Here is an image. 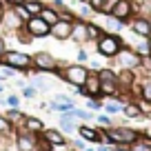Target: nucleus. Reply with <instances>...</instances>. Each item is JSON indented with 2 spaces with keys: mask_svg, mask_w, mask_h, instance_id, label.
Returning a JSON list of instances; mask_svg holds the SVG:
<instances>
[{
  "mask_svg": "<svg viewBox=\"0 0 151 151\" xmlns=\"http://www.w3.org/2000/svg\"><path fill=\"white\" fill-rule=\"evenodd\" d=\"M104 136H107V140L111 142V145H127L129 147L133 140L140 138V133L129 129V127H111L109 131H104Z\"/></svg>",
  "mask_w": 151,
  "mask_h": 151,
  "instance_id": "nucleus-1",
  "label": "nucleus"
},
{
  "mask_svg": "<svg viewBox=\"0 0 151 151\" xmlns=\"http://www.w3.org/2000/svg\"><path fill=\"white\" fill-rule=\"evenodd\" d=\"M122 49V40L116 33H102L98 38V53L104 58H113L116 53Z\"/></svg>",
  "mask_w": 151,
  "mask_h": 151,
  "instance_id": "nucleus-2",
  "label": "nucleus"
},
{
  "mask_svg": "<svg viewBox=\"0 0 151 151\" xmlns=\"http://www.w3.org/2000/svg\"><path fill=\"white\" fill-rule=\"evenodd\" d=\"M87 76H89V69L82 67V65H71L65 71H60V78L67 80L69 85H73V87H82L85 80H87Z\"/></svg>",
  "mask_w": 151,
  "mask_h": 151,
  "instance_id": "nucleus-3",
  "label": "nucleus"
},
{
  "mask_svg": "<svg viewBox=\"0 0 151 151\" xmlns=\"http://www.w3.org/2000/svg\"><path fill=\"white\" fill-rule=\"evenodd\" d=\"M2 62H5L7 67H14V69H29L33 58L27 56V53H22V51H5Z\"/></svg>",
  "mask_w": 151,
  "mask_h": 151,
  "instance_id": "nucleus-4",
  "label": "nucleus"
},
{
  "mask_svg": "<svg viewBox=\"0 0 151 151\" xmlns=\"http://www.w3.org/2000/svg\"><path fill=\"white\" fill-rule=\"evenodd\" d=\"M113 58H116L118 67H122V69H136V67H140V56L133 49H120Z\"/></svg>",
  "mask_w": 151,
  "mask_h": 151,
  "instance_id": "nucleus-5",
  "label": "nucleus"
},
{
  "mask_svg": "<svg viewBox=\"0 0 151 151\" xmlns=\"http://www.w3.org/2000/svg\"><path fill=\"white\" fill-rule=\"evenodd\" d=\"M24 29H27L33 38H45V36L49 33V29H51V27H49V24L45 22L40 16H31V18L24 22Z\"/></svg>",
  "mask_w": 151,
  "mask_h": 151,
  "instance_id": "nucleus-6",
  "label": "nucleus"
},
{
  "mask_svg": "<svg viewBox=\"0 0 151 151\" xmlns=\"http://www.w3.org/2000/svg\"><path fill=\"white\" fill-rule=\"evenodd\" d=\"M71 29H73V22H71V20L60 18L56 24H51L49 33H51L53 38H58V40H69V38H71Z\"/></svg>",
  "mask_w": 151,
  "mask_h": 151,
  "instance_id": "nucleus-7",
  "label": "nucleus"
},
{
  "mask_svg": "<svg viewBox=\"0 0 151 151\" xmlns=\"http://www.w3.org/2000/svg\"><path fill=\"white\" fill-rule=\"evenodd\" d=\"M133 14V5H131V0H118L116 2V7H113L111 16H116L118 20H122V22H127L129 18H131Z\"/></svg>",
  "mask_w": 151,
  "mask_h": 151,
  "instance_id": "nucleus-8",
  "label": "nucleus"
},
{
  "mask_svg": "<svg viewBox=\"0 0 151 151\" xmlns=\"http://www.w3.org/2000/svg\"><path fill=\"white\" fill-rule=\"evenodd\" d=\"M33 65L40 71H56V60H53V56H49L47 51L36 53V56H33Z\"/></svg>",
  "mask_w": 151,
  "mask_h": 151,
  "instance_id": "nucleus-9",
  "label": "nucleus"
},
{
  "mask_svg": "<svg viewBox=\"0 0 151 151\" xmlns=\"http://www.w3.org/2000/svg\"><path fill=\"white\" fill-rule=\"evenodd\" d=\"M82 89H85V96H91V98H96V96L102 93V91H100V78H98V73H89V76H87Z\"/></svg>",
  "mask_w": 151,
  "mask_h": 151,
  "instance_id": "nucleus-10",
  "label": "nucleus"
},
{
  "mask_svg": "<svg viewBox=\"0 0 151 151\" xmlns=\"http://www.w3.org/2000/svg\"><path fill=\"white\" fill-rule=\"evenodd\" d=\"M131 31L140 38H149L151 36V22L147 18H133L131 20Z\"/></svg>",
  "mask_w": 151,
  "mask_h": 151,
  "instance_id": "nucleus-11",
  "label": "nucleus"
},
{
  "mask_svg": "<svg viewBox=\"0 0 151 151\" xmlns=\"http://www.w3.org/2000/svg\"><path fill=\"white\" fill-rule=\"evenodd\" d=\"M2 24H5L7 29H22V18H20L18 14H16L14 9H7L5 14H2Z\"/></svg>",
  "mask_w": 151,
  "mask_h": 151,
  "instance_id": "nucleus-12",
  "label": "nucleus"
},
{
  "mask_svg": "<svg viewBox=\"0 0 151 151\" xmlns=\"http://www.w3.org/2000/svg\"><path fill=\"white\" fill-rule=\"evenodd\" d=\"M122 27H124L122 20H118L116 16H111V14H104V29H107L109 33H118V31H122Z\"/></svg>",
  "mask_w": 151,
  "mask_h": 151,
  "instance_id": "nucleus-13",
  "label": "nucleus"
},
{
  "mask_svg": "<svg viewBox=\"0 0 151 151\" xmlns=\"http://www.w3.org/2000/svg\"><path fill=\"white\" fill-rule=\"evenodd\" d=\"M36 149V138L31 133H20L18 136V151H33Z\"/></svg>",
  "mask_w": 151,
  "mask_h": 151,
  "instance_id": "nucleus-14",
  "label": "nucleus"
},
{
  "mask_svg": "<svg viewBox=\"0 0 151 151\" xmlns=\"http://www.w3.org/2000/svg\"><path fill=\"white\" fill-rule=\"evenodd\" d=\"M42 138H45L47 142H51L53 147L65 145V136H62L60 131H56V129H45V131H42Z\"/></svg>",
  "mask_w": 151,
  "mask_h": 151,
  "instance_id": "nucleus-15",
  "label": "nucleus"
},
{
  "mask_svg": "<svg viewBox=\"0 0 151 151\" xmlns=\"http://www.w3.org/2000/svg\"><path fill=\"white\" fill-rule=\"evenodd\" d=\"M78 133H80L82 138H85V140H91V142H102V140H107V136H100L98 131H96V129H91V127H80L78 129Z\"/></svg>",
  "mask_w": 151,
  "mask_h": 151,
  "instance_id": "nucleus-16",
  "label": "nucleus"
},
{
  "mask_svg": "<svg viewBox=\"0 0 151 151\" xmlns=\"http://www.w3.org/2000/svg\"><path fill=\"white\" fill-rule=\"evenodd\" d=\"M71 40H76V42L87 40V24L85 22H76L73 24V29H71Z\"/></svg>",
  "mask_w": 151,
  "mask_h": 151,
  "instance_id": "nucleus-17",
  "label": "nucleus"
},
{
  "mask_svg": "<svg viewBox=\"0 0 151 151\" xmlns=\"http://www.w3.org/2000/svg\"><path fill=\"white\" fill-rule=\"evenodd\" d=\"M133 80H136L133 69H122V71L118 73V85H120V87H127V89H129V87L133 85Z\"/></svg>",
  "mask_w": 151,
  "mask_h": 151,
  "instance_id": "nucleus-18",
  "label": "nucleus"
},
{
  "mask_svg": "<svg viewBox=\"0 0 151 151\" xmlns=\"http://www.w3.org/2000/svg\"><path fill=\"white\" fill-rule=\"evenodd\" d=\"M129 151H151V138H138L129 145Z\"/></svg>",
  "mask_w": 151,
  "mask_h": 151,
  "instance_id": "nucleus-19",
  "label": "nucleus"
},
{
  "mask_svg": "<svg viewBox=\"0 0 151 151\" xmlns=\"http://www.w3.org/2000/svg\"><path fill=\"white\" fill-rule=\"evenodd\" d=\"M40 18H42L45 22L51 27V24H56L58 20H60V14H58L56 9H47V7H42V11H40Z\"/></svg>",
  "mask_w": 151,
  "mask_h": 151,
  "instance_id": "nucleus-20",
  "label": "nucleus"
},
{
  "mask_svg": "<svg viewBox=\"0 0 151 151\" xmlns=\"http://www.w3.org/2000/svg\"><path fill=\"white\" fill-rule=\"evenodd\" d=\"M133 51H136L140 58H145V56H151V40H149V38H142L140 42L136 45V49H133Z\"/></svg>",
  "mask_w": 151,
  "mask_h": 151,
  "instance_id": "nucleus-21",
  "label": "nucleus"
},
{
  "mask_svg": "<svg viewBox=\"0 0 151 151\" xmlns=\"http://www.w3.org/2000/svg\"><path fill=\"white\" fill-rule=\"evenodd\" d=\"M24 127H27V131H31V133L45 131V124L40 122L38 118H27V120H24Z\"/></svg>",
  "mask_w": 151,
  "mask_h": 151,
  "instance_id": "nucleus-22",
  "label": "nucleus"
},
{
  "mask_svg": "<svg viewBox=\"0 0 151 151\" xmlns=\"http://www.w3.org/2000/svg\"><path fill=\"white\" fill-rule=\"evenodd\" d=\"M122 111H124V116H127V118H140V116H142L140 107H138L136 102H129V104H124V107H122Z\"/></svg>",
  "mask_w": 151,
  "mask_h": 151,
  "instance_id": "nucleus-23",
  "label": "nucleus"
},
{
  "mask_svg": "<svg viewBox=\"0 0 151 151\" xmlns=\"http://www.w3.org/2000/svg\"><path fill=\"white\" fill-rule=\"evenodd\" d=\"M24 9H27L31 16H40V11H42V5H40L38 0H27V2H24Z\"/></svg>",
  "mask_w": 151,
  "mask_h": 151,
  "instance_id": "nucleus-24",
  "label": "nucleus"
},
{
  "mask_svg": "<svg viewBox=\"0 0 151 151\" xmlns=\"http://www.w3.org/2000/svg\"><path fill=\"white\" fill-rule=\"evenodd\" d=\"M98 78H100V82H113V80H118V73H113L111 69H100Z\"/></svg>",
  "mask_w": 151,
  "mask_h": 151,
  "instance_id": "nucleus-25",
  "label": "nucleus"
},
{
  "mask_svg": "<svg viewBox=\"0 0 151 151\" xmlns=\"http://www.w3.org/2000/svg\"><path fill=\"white\" fill-rule=\"evenodd\" d=\"M100 36H102V33H100V27H96V24L87 22V40H98Z\"/></svg>",
  "mask_w": 151,
  "mask_h": 151,
  "instance_id": "nucleus-26",
  "label": "nucleus"
},
{
  "mask_svg": "<svg viewBox=\"0 0 151 151\" xmlns=\"http://www.w3.org/2000/svg\"><path fill=\"white\" fill-rule=\"evenodd\" d=\"M140 96H142V100L151 102V80H145L140 85Z\"/></svg>",
  "mask_w": 151,
  "mask_h": 151,
  "instance_id": "nucleus-27",
  "label": "nucleus"
},
{
  "mask_svg": "<svg viewBox=\"0 0 151 151\" xmlns=\"http://www.w3.org/2000/svg\"><path fill=\"white\" fill-rule=\"evenodd\" d=\"M14 11H16V14H18L22 20H29V18H31V14L24 9V5H18V2H14Z\"/></svg>",
  "mask_w": 151,
  "mask_h": 151,
  "instance_id": "nucleus-28",
  "label": "nucleus"
},
{
  "mask_svg": "<svg viewBox=\"0 0 151 151\" xmlns=\"http://www.w3.org/2000/svg\"><path fill=\"white\" fill-rule=\"evenodd\" d=\"M51 109H56V111H71L73 109V102H51Z\"/></svg>",
  "mask_w": 151,
  "mask_h": 151,
  "instance_id": "nucleus-29",
  "label": "nucleus"
},
{
  "mask_svg": "<svg viewBox=\"0 0 151 151\" xmlns=\"http://www.w3.org/2000/svg\"><path fill=\"white\" fill-rule=\"evenodd\" d=\"M7 120H9V122H18V120H22V113L18 111V109H9V111H7V116H5Z\"/></svg>",
  "mask_w": 151,
  "mask_h": 151,
  "instance_id": "nucleus-30",
  "label": "nucleus"
},
{
  "mask_svg": "<svg viewBox=\"0 0 151 151\" xmlns=\"http://www.w3.org/2000/svg\"><path fill=\"white\" fill-rule=\"evenodd\" d=\"M51 142H47V140H45V138H40V140H36V149L38 151H51Z\"/></svg>",
  "mask_w": 151,
  "mask_h": 151,
  "instance_id": "nucleus-31",
  "label": "nucleus"
},
{
  "mask_svg": "<svg viewBox=\"0 0 151 151\" xmlns=\"http://www.w3.org/2000/svg\"><path fill=\"white\" fill-rule=\"evenodd\" d=\"M104 111H107V113H120L122 107H120L118 102H107V104H104Z\"/></svg>",
  "mask_w": 151,
  "mask_h": 151,
  "instance_id": "nucleus-32",
  "label": "nucleus"
},
{
  "mask_svg": "<svg viewBox=\"0 0 151 151\" xmlns=\"http://www.w3.org/2000/svg\"><path fill=\"white\" fill-rule=\"evenodd\" d=\"M116 2H118V0H104V2H102V9H100V11H102V14H111L113 7H116Z\"/></svg>",
  "mask_w": 151,
  "mask_h": 151,
  "instance_id": "nucleus-33",
  "label": "nucleus"
},
{
  "mask_svg": "<svg viewBox=\"0 0 151 151\" xmlns=\"http://www.w3.org/2000/svg\"><path fill=\"white\" fill-rule=\"evenodd\" d=\"M7 104H9L11 109H18V104H20V98H18V96H14V93H11V96H7Z\"/></svg>",
  "mask_w": 151,
  "mask_h": 151,
  "instance_id": "nucleus-34",
  "label": "nucleus"
},
{
  "mask_svg": "<svg viewBox=\"0 0 151 151\" xmlns=\"http://www.w3.org/2000/svg\"><path fill=\"white\" fill-rule=\"evenodd\" d=\"M91 11H93V9H91V5H89V2H82V5H80V16H82V18L91 16Z\"/></svg>",
  "mask_w": 151,
  "mask_h": 151,
  "instance_id": "nucleus-35",
  "label": "nucleus"
},
{
  "mask_svg": "<svg viewBox=\"0 0 151 151\" xmlns=\"http://www.w3.org/2000/svg\"><path fill=\"white\" fill-rule=\"evenodd\" d=\"M9 129H11V122L7 118H0V133H9Z\"/></svg>",
  "mask_w": 151,
  "mask_h": 151,
  "instance_id": "nucleus-36",
  "label": "nucleus"
},
{
  "mask_svg": "<svg viewBox=\"0 0 151 151\" xmlns=\"http://www.w3.org/2000/svg\"><path fill=\"white\" fill-rule=\"evenodd\" d=\"M140 67L145 71H151V56H145V58H140Z\"/></svg>",
  "mask_w": 151,
  "mask_h": 151,
  "instance_id": "nucleus-37",
  "label": "nucleus"
},
{
  "mask_svg": "<svg viewBox=\"0 0 151 151\" xmlns=\"http://www.w3.org/2000/svg\"><path fill=\"white\" fill-rule=\"evenodd\" d=\"M98 124H104V127H111V118H109V116H98Z\"/></svg>",
  "mask_w": 151,
  "mask_h": 151,
  "instance_id": "nucleus-38",
  "label": "nucleus"
},
{
  "mask_svg": "<svg viewBox=\"0 0 151 151\" xmlns=\"http://www.w3.org/2000/svg\"><path fill=\"white\" fill-rule=\"evenodd\" d=\"M102 2H104V0H89V5H91V9H93V11L102 9Z\"/></svg>",
  "mask_w": 151,
  "mask_h": 151,
  "instance_id": "nucleus-39",
  "label": "nucleus"
},
{
  "mask_svg": "<svg viewBox=\"0 0 151 151\" xmlns=\"http://www.w3.org/2000/svg\"><path fill=\"white\" fill-rule=\"evenodd\" d=\"M22 93H24V98H36V93H38V91L33 89V87H24V91H22Z\"/></svg>",
  "mask_w": 151,
  "mask_h": 151,
  "instance_id": "nucleus-40",
  "label": "nucleus"
},
{
  "mask_svg": "<svg viewBox=\"0 0 151 151\" xmlns=\"http://www.w3.org/2000/svg\"><path fill=\"white\" fill-rule=\"evenodd\" d=\"M78 60H80V62H87V60H89V56H87L85 49H80V51H78Z\"/></svg>",
  "mask_w": 151,
  "mask_h": 151,
  "instance_id": "nucleus-41",
  "label": "nucleus"
},
{
  "mask_svg": "<svg viewBox=\"0 0 151 151\" xmlns=\"http://www.w3.org/2000/svg\"><path fill=\"white\" fill-rule=\"evenodd\" d=\"M56 100H58V102H73L69 96H62V93H58V96H56Z\"/></svg>",
  "mask_w": 151,
  "mask_h": 151,
  "instance_id": "nucleus-42",
  "label": "nucleus"
},
{
  "mask_svg": "<svg viewBox=\"0 0 151 151\" xmlns=\"http://www.w3.org/2000/svg\"><path fill=\"white\" fill-rule=\"evenodd\" d=\"M89 107H91V109H100L102 104H100V102H96V100H89Z\"/></svg>",
  "mask_w": 151,
  "mask_h": 151,
  "instance_id": "nucleus-43",
  "label": "nucleus"
},
{
  "mask_svg": "<svg viewBox=\"0 0 151 151\" xmlns=\"http://www.w3.org/2000/svg\"><path fill=\"white\" fill-rule=\"evenodd\" d=\"M96 151H116V149H113V147H104V145H100Z\"/></svg>",
  "mask_w": 151,
  "mask_h": 151,
  "instance_id": "nucleus-44",
  "label": "nucleus"
},
{
  "mask_svg": "<svg viewBox=\"0 0 151 151\" xmlns=\"http://www.w3.org/2000/svg\"><path fill=\"white\" fill-rule=\"evenodd\" d=\"M2 56H5V42L0 40V60H2Z\"/></svg>",
  "mask_w": 151,
  "mask_h": 151,
  "instance_id": "nucleus-45",
  "label": "nucleus"
},
{
  "mask_svg": "<svg viewBox=\"0 0 151 151\" xmlns=\"http://www.w3.org/2000/svg\"><path fill=\"white\" fill-rule=\"evenodd\" d=\"M2 14H5V9H2V7H0V24H2Z\"/></svg>",
  "mask_w": 151,
  "mask_h": 151,
  "instance_id": "nucleus-46",
  "label": "nucleus"
},
{
  "mask_svg": "<svg viewBox=\"0 0 151 151\" xmlns=\"http://www.w3.org/2000/svg\"><path fill=\"white\" fill-rule=\"evenodd\" d=\"M2 89H5V85H0V91H2Z\"/></svg>",
  "mask_w": 151,
  "mask_h": 151,
  "instance_id": "nucleus-47",
  "label": "nucleus"
},
{
  "mask_svg": "<svg viewBox=\"0 0 151 151\" xmlns=\"http://www.w3.org/2000/svg\"><path fill=\"white\" fill-rule=\"evenodd\" d=\"M85 151H96V149H85Z\"/></svg>",
  "mask_w": 151,
  "mask_h": 151,
  "instance_id": "nucleus-48",
  "label": "nucleus"
},
{
  "mask_svg": "<svg viewBox=\"0 0 151 151\" xmlns=\"http://www.w3.org/2000/svg\"><path fill=\"white\" fill-rule=\"evenodd\" d=\"M80 2H89V0H80Z\"/></svg>",
  "mask_w": 151,
  "mask_h": 151,
  "instance_id": "nucleus-49",
  "label": "nucleus"
},
{
  "mask_svg": "<svg viewBox=\"0 0 151 151\" xmlns=\"http://www.w3.org/2000/svg\"><path fill=\"white\" fill-rule=\"evenodd\" d=\"M0 78H2V73H0Z\"/></svg>",
  "mask_w": 151,
  "mask_h": 151,
  "instance_id": "nucleus-50",
  "label": "nucleus"
}]
</instances>
